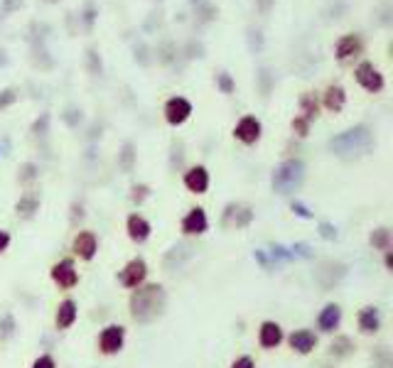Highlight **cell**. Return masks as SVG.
Returning a JSON list of instances; mask_svg holds the SVG:
<instances>
[{
    "instance_id": "6da1fadb",
    "label": "cell",
    "mask_w": 393,
    "mask_h": 368,
    "mask_svg": "<svg viewBox=\"0 0 393 368\" xmlns=\"http://www.w3.org/2000/svg\"><path fill=\"white\" fill-rule=\"evenodd\" d=\"M167 307V292L162 285H138V290L131 295V317L138 324H152L162 317Z\"/></svg>"
},
{
    "instance_id": "7a4b0ae2",
    "label": "cell",
    "mask_w": 393,
    "mask_h": 368,
    "mask_svg": "<svg viewBox=\"0 0 393 368\" xmlns=\"http://www.w3.org/2000/svg\"><path fill=\"white\" fill-rule=\"evenodd\" d=\"M371 148H373V133H371V128L364 123H359V125H354V128L329 138V150H332V155H337V157H342V160H359L371 153Z\"/></svg>"
},
{
    "instance_id": "3957f363",
    "label": "cell",
    "mask_w": 393,
    "mask_h": 368,
    "mask_svg": "<svg viewBox=\"0 0 393 368\" xmlns=\"http://www.w3.org/2000/svg\"><path fill=\"white\" fill-rule=\"evenodd\" d=\"M305 174H308V167L300 157H290V160H283L276 169H273V192L278 194L287 197V194H295V192L303 187L305 182Z\"/></svg>"
},
{
    "instance_id": "277c9868",
    "label": "cell",
    "mask_w": 393,
    "mask_h": 368,
    "mask_svg": "<svg viewBox=\"0 0 393 368\" xmlns=\"http://www.w3.org/2000/svg\"><path fill=\"white\" fill-rule=\"evenodd\" d=\"M354 76H357L359 84L366 91H371V94H378V91L383 89V84H386V81H383V74L371 64V62H362V64L354 69Z\"/></svg>"
},
{
    "instance_id": "5b68a950",
    "label": "cell",
    "mask_w": 393,
    "mask_h": 368,
    "mask_svg": "<svg viewBox=\"0 0 393 368\" xmlns=\"http://www.w3.org/2000/svg\"><path fill=\"white\" fill-rule=\"evenodd\" d=\"M123 341H126V329H123L121 324H108L101 332V337H99V346H101V351L108 353V356L121 351Z\"/></svg>"
},
{
    "instance_id": "8992f818",
    "label": "cell",
    "mask_w": 393,
    "mask_h": 368,
    "mask_svg": "<svg viewBox=\"0 0 393 368\" xmlns=\"http://www.w3.org/2000/svg\"><path fill=\"white\" fill-rule=\"evenodd\" d=\"M344 275H347V265L334 263V260H324V263L320 265V270H315V280L322 285V290L334 288Z\"/></svg>"
},
{
    "instance_id": "52a82bcc",
    "label": "cell",
    "mask_w": 393,
    "mask_h": 368,
    "mask_svg": "<svg viewBox=\"0 0 393 368\" xmlns=\"http://www.w3.org/2000/svg\"><path fill=\"white\" fill-rule=\"evenodd\" d=\"M261 120L256 118V115H243L241 120L236 123V128H234V135H236V140H241L243 145H256L258 140H261Z\"/></svg>"
},
{
    "instance_id": "ba28073f",
    "label": "cell",
    "mask_w": 393,
    "mask_h": 368,
    "mask_svg": "<svg viewBox=\"0 0 393 368\" xmlns=\"http://www.w3.org/2000/svg\"><path fill=\"white\" fill-rule=\"evenodd\" d=\"M192 115V104L185 96H172L165 104V120L170 125H182Z\"/></svg>"
},
{
    "instance_id": "9c48e42d",
    "label": "cell",
    "mask_w": 393,
    "mask_h": 368,
    "mask_svg": "<svg viewBox=\"0 0 393 368\" xmlns=\"http://www.w3.org/2000/svg\"><path fill=\"white\" fill-rule=\"evenodd\" d=\"M148 275V265L145 260L136 258L131 260V263L126 265V268L121 270V275H118V280H121V285H126V288H138V285H143V280H145Z\"/></svg>"
},
{
    "instance_id": "30bf717a",
    "label": "cell",
    "mask_w": 393,
    "mask_h": 368,
    "mask_svg": "<svg viewBox=\"0 0 393 368\" xmlns=\"http://www.w3.org/2000/svg\"><path fill=\"white\" fill-rule=\"evenodd\" d=\"M209 221H207V214H204V209H190V214L182 219V231H185L187 236H202L204 231H207Z\"/></svg>"
},
{
    "instance_id": "8fae6325",
    "label": "cell",
    "mask_w": 393,
    "mask_h": 368,
    "mask_svg": "<svg viewBox=\"0 0 393 368\" xmlns=\"http://www.w3.org/2000/svg\"><path fill=\"white\" fill-rule=\"evenodd\" d=\"M52 280H55L59 288H74L79 283V275L71 260H59V263L52 268Z\"/></svg>"
},
{
    "instance_id": "7c38bea8",
    "label": "cell",
    "mask_w": 393,
    "mask_h": 368,
    "mask_svg": "<svg viewBox=\"0 0 393 368\" xmlns=\"http://www.w3.org/2000/svg\"><path fill=\"white\" fill-rule=\"evenodd\" d=\"M185 187L190 192H194V194H204V192L209 190V172H207V167H202V164L192 167L190 172L185 174Z\"/></svg>"
},
{
    "instance_id": "4fadbf2b",
    "label": "cell",
    "mask_w": 393,
    "mask_h": 368,
    "mask_svg": "<svg viewBox=\"0 0 393 368\" xmlns=\"http://www.w3.org/2000/svg\"><path fill=\"white\" fill-rule=\"evenodd\" d=\"M251 221H253V209H251V206H243V204H229L227 206L224 224H231V226H236V229H246Z\"/></svg>"
},
{
    "instance_id": "5bb4252c",
    "label": "cell",
    "mask_w": 393,
    "mask_h": 368,
    "mask_svg": "<svg viewBox=\"0 0 393 368\" xmlns=\"http://www.w3.org/2000/svg\"><path fill=\"white\" fill-rule=\"evenodd\" d=\"M177 55H180V47H177V42L170 40V37L160 40V42H157L155 50H152V59H157V64H162V66L175 64Z\"/></svg>"
},
{
    "instance_id": "9a60e30c",
    "label": "cell",
    "mask_w": 393,
    "mask_h": 368,
    "mask_svg": "<svg viewBox=\"0 0 393 368\" xmlns=\"http://www.w3.org/2000/svg\"><path fill=\"white\" fill-rule=\"evenodd\" d=\"M258 341L263 348H276L283 341V329L278 322H263L261 332H258Z\"/></svg>"
},
{
    "instance_id": "2e32d148",
    "label": "cell",
    "mask_w": 393,
    "mask_h": 368,
    "mask_svg": "<svg viewBox=\"0 0 393 368\" xmlns=\"http://www.w3.org/2000/svg\"><path fill=\"white\" fill-rule=\"evenodd\" d=\"M287 341H290V346L295 348L298 353H310L315 346H317V337H315L310 329H300V332H292Z\"/></svg>"
},
{
    "instance_id": "e0dca14e",
    "label": "cell",
    "mask_w": 393,
    "mask_h": 368,
    "mask_svg": "<svg viewBox=\"0 0 393 368\" xmlns=\"http://www.w3.org/2000/svg\"><path fill=\"white\" fill-rule=\"evenodd\" d=\"M96 236L91 231H81L79 236L74 239V253L84 260H91L96 255Z\"/></svg>"
},
{
    "instance_id": "ac0fdd59",
    "label": "cell",
    "mask_w": 393,
    "mask_h": 368,
    "mask_svg": "<svg viewBox=\"0 0 393 368\" xmlns=\"http://www.w3.org/2000/svg\"><path fill=\"white\" fill-rule=\"evenodd\" d=\"M320 329L322 332H334V329L339 327V322H342V307L339 304H334V302H329L327 307L320 312Z\"/></svg>"
},
{
    "instance_id": "d6986e66",
    "label": "cell",
    "mask_w": 393,
    "mask_h": 368,
    "mask_svg": "<svg viewBox=\"0 0 393 368\" xmlns=\"http://www.w3.org/2000/svg\"><path fill=\"white\" fill-rule=\"evenodd\" d=\"M359 329L364 334H376L381 329V314H378V307H364L359 312Z\"/></svg>"
},
{
    "instance_id": "ffe728a7",
    "label": "cell",
    "mask_w": 393,
    "mask_h": 368,
    "mask_svg": "<svg viewBox=\"0 0 393 368\" xmlns=\"http://www.w3.org/2000/svg\"><path fill=\"white\" fill-rule=\"evenodd\" d=\"M334 52H337V59H342V62L349 59V57H354V55H359V52H362V40H359V35L339 37Z\"/></svg>"
},
{
    "instance_id": "44dd1931",
    "label": "cell",
    "mask_w": 393,
    "mask_h": 368,
    "mask_svg": "<svg viewBox=\"0 0 393 368\" xmlns=\"http://www.w3.org/2000/svg\"><path fill=\"white\" fill-rule=\"evenodd\" d=\"M344 104H347V91L339 84L327 86V91H324V108L332 111V113H339L344 108Z\"/></svg>"
},
{
    "instance_id": "7402d4cb",
    "label": "cell",
    "mask_w": 393,
    "mask_h": 368,
    "mask_svg": "<svg viewBox=\"0 0 393 368\" xmlns=\"http://www.w3.org/2000/svg\"><path fill=\"white\" fill-rule=\"evenodd\" d=\"M192 255H194V248H192L190 243L175 246L172 250H167V255H165V268H167V270L180 268V265L185 263L187 258H192Z\"/></svg>"
},
{
    "instance_id": "603a6c76",
    "label": "cell",
    "mask_w": 393,
    "mask_h": 368,
    "mask_svg": "<svg viewBox=\"0 0 393 368\" xmlns=\"http://www.w3.org/2000/svg\"><path fill=\"white\" fill-rule=\"evenodd\" d=\"M128 236H131L136 243H143V241H148V236H150V224L138 214L128 216Z\"/></svg>"
},
{
    "instance_id": "cb8c5ba5",
    "label": "cell",
    "mask_w": 393,
    "mask_h": 368,
    "mask_svg": "<svg viewBox=\"0 0 393 368\" xmlns=\"http://www.w3.org/2000/svg\"><path fill=\"white\" fill-rule=\"evenodd\" d=\"M57 327L59 329H69L76 322V302L74 299H64V302L57 307V317H55Z\"/></svg>"
},
{
    "instance_id": "d4e9b609",
    "label": "cell",
    "mask_w": 393,
    "mask_h": 368,
    "mask_svg": "<svg viewBox=\"0 0 393 368\" xmlns=\"http://www.w3.org/2000/svg\"><path fill=\"white\" fill-rule=\"evenodd\" d=\"M96 20H99V6H96L94 0H84V8H81V13H79V22H81V27H84L86 35L94 32Z\"/></svg>"
},
{
    "instance_id": "484cf974",
    "label": "cell",
    "mask_w": 393,
    "mask_h": 368,
    "mask_svg": "<svg viewBox=\"0 0 393 368\" xmlns=\"http://www.w3.org/2000/svg\"><path fill=\"white\" fill-rule=\"evenodd\" d=\"M300 113H303L305 120H310L313 123L315 118H317L320 113V104H317V96L313 94V91H305L303 96H300Z\"/></svg>"
},
{
    "instance_id": "4316f807",
    "label": "cell",
    "mask_w": 393,
    "mask_h": 368,
    "mask_svg": "<svg viewBox=\"0 0 393 368\" xmlns=\"http://www.w3.org/2000/svg\"><path fill=\"white\" fill-rule=\"evenodd\" d=\"M37 209H40V197H37V194H22L20 201L15 204L17 216H22V219H30V216H35Z\"/></svg>"
},
{
    "instance_id": "83f0119b",
    "label": "cell",
    "mask_w": 393,
    "mask_h": 368,
    "mask_svg": "<svg viewBox=\"0 0 393 368\" xmlns=\"http://www.w3.org/2000/svg\"><path fill=\"white\" fill-rule=\"evenodd\" d=\"M196 6V22L199 25H207V22H214L219 15V8L214 6V3H209V0H199V3H194Z\"/></svg>"
},
{
    "instance_id": "f1b7e54d",
    "label": "cell",
    "mask_w": 393,
    "mask_h": 368,
    "mask_svg": "<svg viewBox=\"0 0 393 368\" xmlns=\"http://www.w3.org/2000/svg\"><path fill=\"white\" fill-rule=\"evenodd\" d=\"M256 84H258V91H261L263 99H268L273 91V86H276V74H273L268 66H261L256 74Z\"/></svg>"
},
{
    "instance_id": "f546056e",
    "label": "cell",
    "mask_w": 393,
    "mask_h": 368,
    "mask_svg": "<svg viewBox=\"0 0 393 368\" xmlns=\"http://www.w3.org/2000/svg\"><path fill=\"white\" fill-rule=\"evenodd\" d=\"M86 71H89L91 76L103 74V62H101V55H99L96 47H86Z\"/></svg>"
},
{
    "instance_id": "4dcf8cb0",
    "label": "cell",
    "mask_w": 393,
    "mask_h": 368,
    "mask_svg": "<svg viewBox=\"0 0 393 368\" xmlns=\"http://www.w3.org/2000/svg\"><path fill=\"white\" fill-rule=\"evenodd\" d=\"M118 164H121L123 172H133V167H136V145L133 143L123 145L121 155H118Z\"/></svg>"
},
{
    "instance_id": "1f68e13d",
    "label": "cell",
    "mask_w": 393,
    "mask_h": 368,
    "mask_svg": "<svg viewBox=\"0 0 393 368\" xmlns=\"http://www.w3.org/2000/svg\"><path fill=\"white\" fill-rule=\"evenodd\" d=\"M329 351H332V356H337V358L349 356V353L354 351V344H352V339H349V337H337L332 344H329Z\"/></svg>"
},
{
    "instance_id": "d6a6232c",
    "label": "cell",
    "mask_w": 393,
    "mask_h": 368,
    "mask_svg": "<svg viewBox=\"0 0 393 368\" xmlns=\"http://www.w3.org/2000/svg\"><path fill=\"white\" fill-rule=\"evenodd\" d=\"M246 40H248V50H251L253 55H261L263 47H266L263 32L258 30V27H248V30H246Z\"/></svg>"
},
{
    "instance_id": "836d02e7",
    "label": "cell",
    "mask_w": 393,
    "mask_h": 368,
    "mask_svg": "<svg viewBox=\"0 0 393 368\" xmlns=\"http://www.w3.org/2000/svg\"><path fill=\"white\" fill-rule=\"evenodd\" d=\"M371 246L373 248H378V250H391V231L388 229H376L371 234Z\"/></svg>"
},
{
    "instance_id": "e575fe53",
    "label": "cell",
    "mask_w": 393,
    "mask_h": 368,
    "mask_svg": "<svg viewBox=\"0 0 393 368\" xmlns=\"http://www.w3.org/2000/svg\"><path fill=\"white\" fill-rule=\"evenodd\" d=\"M204 42L202 40H190L185 45V50H182V55L187 57V59H202L204 57Z\"/></svg>"
},
{
    "instance_id": "d590c367",
    "label": "cell",
    "mask_w": 393,
    "mask_h": 368,
    "mask_svg": "<svg viewBox=\"0 0 393 368\" xmlns=\"http://www.w3.org/2000/svg\"><path fill=\"white\" fill-rule=\"evenodd\" d=\"M133 55H136V62L141 66H148L152 62V50L148 42H138V45L133 47Z\"/></svg>"
},
{
    "instance_id": "8d00e7d4",
    "label": "cell",
    "mask_w": 393,
    "mask_h": 368,
    "mask_svg": "<svg viewBox=\"0 0 393 368\" xmlns=\"http://www.w3.org/2000/svg\"><path fill=\"white\" fill-rule=\"evenodd\" d=\"M37 172H40V167H37L35 162H25L17 169V179H20V182H32V179H37Z\"/></svg>"
},
{
    "instance_id": "74e56055",
    "label": "cell",
    "mask_w": 393,
    "mask_h": 368,
    "mask_svg": "<svg viewBox=\"0 0 393 368\" xmlns=\"http://www.w3.org/2000/svg\"><path fill=\"white\" fill-rule=\"evenodd\" d=\"M217 86L222 89V94H227V96H231L234 89H236V84H234V79H231V74H229V71H219V74H217Z\"/></svg>"
},
{
    "instance_id": "f35d334b",
    "label": "cell",
    "mask_w": 393,
    "mask_h": 368,
    "mask_svg": "<svg viewBox=\"0 0 393 368\" xmlns=\"http://www.w3.org/2000/svg\"><path fill=\"white\" fill-rule=\"evenodd\" d=\"M50 113H42L40 118L32 123V135H37V138H45L47 133H50Z\"/></svg>"
},
{
    "instance_id": "ab89813d",
    "label": "cell",
    "mask_w": 393,
    "mask_h": 368,
    "mask_svg": "<svg viewBox=\"0 0 393 368\" xmlns=\"http://www.w3.org/2000/svg\"><path fill=\"white\" fill-rule=\"evenodd\" d=\"M17 99H20V91H17V89H13V86H10V89H3V91H0V111L8 108V106H13Z\"/></svg>"
},
{
    "instance_id": "60d3db41",
    "label": "cell",
    "mask_w": 393,
    "mask_h": 368,
    "mask_svg": "<svg viewBox=\"0 0 393 368\" xmlns=\"http://www.w3.org/2000/svg\"><path fill=\"white\" fill-rule=\"evenodd\" d=\"M62 118H64V123L69 125V128H79V123L84 120V113H81L79 108H66L64 113H62Z\"/></svg>"
},
{
    "instance_id": "b9f144b4",
    "label": "cell",
    "mask_w": 393,
    "mask_h": 368,
    "mask_svg": "<svg viewBox=\"0 0 393 368\" xmlns=\"http://www.w3.org/2000/svg\"><path fill=\"white\" fill-rule=\"evenodd\" d=\"M13 332H15V319H13V314H6L0 322V339H10Z\"/></svg>"
},
{
    "instance_id": "7bdbcfd3",
    "label": "cell",
    "mask_w": 393,
    "mask_h": 368,
    "mask_svg": "<svg viewBox=\"0 0 393 368\" xmlns=\"http://www.w3.org/2000/svg\"><path fill=\"white\" fill-rule=\"evenodd\" d=\"M22 0H0V17L13 15L15 10H20Z\"/></svg>"
},
{
    "instance_id": "ee69618b",
    "label": "cell",
    "mask_w": 393,
    "mask_h": 368,
    "mask_svg": "<svg viewBox=\"0 0 393 368\" xmlns=\"http://www.w3.org/2000/svg\"><path fill=\"white\" fill-rule=\"evenodd\" d=\"M148 194H150V187H148V184H136V187H133L131 199L136 201V204H143V201L148 199Z\"/></svg>"
},
{
    "instance_id": "f6af8a7d",
    "label": "cell",
    "mask_w": 393,
    "mask_h": 368,
    "mask_svg": "<svg viewBox=\"0 0 393 368\" xmlns=\"http://www.w3.org/2000/svg\"><path fill=\"white\" fill-rule=\"evenodd\" d=\"M292 130L300 135V138H305V135L310 133V120H305L303 115H298V118H292Z\"/></svg>"
},
{
    "instance_id": "bcb514c9",
    "label": "cell",
    "mask_w": 393,
    "mask_h": 368,
    "mask_svg": "<svg viewBox=\"0 0 393 368\" xmlns=\"http://www.w3.org/2000/svg\"><path fill=\"white\" fill-rule=\"evenodd\" d=\"M273 6H276V0H256V10L261 13L263 17H268V15H271Z\"/></svg>"
},
{
    "instance_id": "7dc6e473",
    "label": "cell",
    "mask_w": 393,
    "mask_h": 368,
    "mask_svg": "<svg viewBox=\"0 0 393 368\" xmlns=\"http://www.w3.org/2000/svg\"><path fill=\"white\" fill-rule=\"evenodd\" d=\"M320 236L327 239V241H332V239H337V231H334L332 224H320Z\"/></svg>"
},
{
    "instance_id": "c3c4849f",
    "label": "cell",
    "mask_w": 393,
    "mask_h": 368,
    "mask_svg": "<svg viewBox=\"0 0 393 368\" xmlns=\"http://www.w3.org/2000/svg\"><path fill=\"white\" fill-rule=\"evenodd\" d=\"M32 368H55V358H52V356H40V358H35Z\"/></svg>"
},
{
    "instance_id": "681fc988",
    "label": "cell",
    "mask_w": 393,
    "mask_h": 368,
    "mask_svg": "<svg viewBox=\"0 0 393 368\" xmlns=\"http://www.w3.org/2000/svg\"><path fill=\"white\" fill-rule=\"evenodd\" d=\"M231 368H256V366H253L251 356H241V358H236V361L231 363Z\"/></svg>"
},
{
    "instance_id": "f907efd6",
    "label": "cell",
    "mask_w": 393,
    "mask_h": 368,
    "mask_svg": "<svg viewBox=\"0 0 393 368\" xmlns=\"http://www.w3.org/2000/svg\"><path fill=\"white\" fill-rule=\"evenodd\" d=\"M292 211H295V214H300L303 219H313V214L308 211V206L300 204V201H292Z\"/></svg>"
},
{
    "instance_id": "816d5d0a",
    "label": "cell",
    "mask_w": 393,
    "mask_h": 368,
    "mask_svg": "<svg viewBox=\"0 0 393 368\" xmlns=\"http://www.w3.org/2000/svg\"><path fill=\"white\" fill-rule=\"evenodd\" d=\"M155 22L160 25V15H155V13H152V15L148 17L145 25H143V30H145V32H152V30H155Z\"/></svg>"
},
{
    "instance_id": "f5cc1de1",
    "label": "cell",
    "mask_w": 393,
    "mask_h": 368,
    "mask_svg": "<svg viewBox=\"0 0 393 368\" xmlns=\"http://www.w3.org/2000/svg\"><path fill=\"white\" fill-rule=\"evenodd\" d=\"M8 246H10V234H8V231H0V253H3Z\"/></svg>"
},
{
    "instance_id": "db71d44e",
    "label": "cell",
    "mask_w": 393,
    "mask_h": 368,
    "mask_svg": "<svg viewBox=\"0 0 393 368\" xmlns=\"http://www.w3.org/2000/svg\"><path fill=\"white\" fill-rule=\"evenodd\" d=\"M8 64V55H6V50H0V66H6Z\"/></svg>"
},
{
    "instance_id": "11a10c76",
    "label": "cell",
    "mask_w": 393,
    "mask_h": 368,
    "mask_svg": "<svg viewBox=\"0 0 393 368\" xmlns=\"http://www.w3.org/2000/svg\"><path fill=\"white\" fill-rule=\"evenodd\" d=\"M386 268H393V255H391V250H386Z\"/></svg>"
},
{
    "instance_id": "9f6ffc18",
    "label": "cell",
    "mask_w": 393,
    "mask_h": 368,
    "mask_svg": "<svg viewBox=\"0 0 393 368\" xmlns=\"http://www.w3.org/2000/svg\"><path fill=\"white\" fill-rule=\"evenodd\" d=\"M42 3H50V6H55V3H59V0H42Z\"/></svg>"
}]
</instances>
